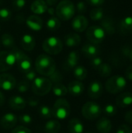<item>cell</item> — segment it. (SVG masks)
I'll return each mask as SVG.
<instances>
[{
	"label": "cell",
	"instance_id": "obj_2",
	"mask_svg": "<svg viewBox=\"0 0 132 133\" xmlns=\"http://www.w3.org/2000/svg\"><path fill=\"white\" fill-rule=\"evenodd\" d=\"M75 13V6L70 0H62L57 5L55 14L59 19L67 21L73 18Z\"/></svg>",
	"mask_w": 132,
	"mask_h": 133
},
{
	"label": "cell",
	"instance_id": "obj_13",
	"mask_svg": "<svg viewBox=\"0 0 132 133\" xmlns=\"http://www.w3.org/2000/svg\"><path fill=\"white\" fill-rule=\"evenodd\" d=\"M89 25V21L86 16L83 15H78L75 17H74L72 23V29L78 33H82L85 31Z\"/></svg>",
	"mask_w": 132,
	"mask_h": 133
},
{
	"label": "cell",
	"instance_id": "obj_48",
	"mask_svg": "<svg viewBox=\"0 0 132 133\" xmlns=\"http://www.w3.org/2000/svg\"><path fill=\"white\" fill-rule=\"evenodd\" d=\"M26 103L29 104V106L30 107H37L39 104V100L36 97H30Z\"/></svg>",
	"mask_w": 132,
	"mask_h": 133
},
{
	"label": "cell",
	"instance_id": "obj_22",
	"mask_svg": "<svg viewBox=\"0 0 132 133\" xmlns=\"http://www.w3.org/2000/svg\"><path fill=\"white\" fill-rule=\"evenodd\" d=\"M47 5L46 4L44 0H35L33 2L30 6V9L32 12L36 15L44 14L47 10Z\"/></svg>",
	"mask_w": 132,
	"mask_h": 133
},
{
	"label": "cell",
	"instance_id": "obj_54",
	"mask_svg": "<svg viewBox=\"0 0 132 133\" xmlns=\"http://www.w3.org/2000/svg\"><path fill=\"white\" fill-rule=\"evenodd\" d=\"M5 97L3 95V94L0 91V107L3 106L5 104Z\"/></svg>",
	"mask_w": 132,
	"mask_h": 133
},
{
	"label": "cell",
	"instance_id": "obj_19",
	"mask_svg": "<svg viewBox=\"0 0 132 133\" xmlns=\"http://www.w3.org/2000/svg\"><path fill=\"white\" fill-rule=\"evenodd\" d=\"M116 104L119 108H127L132 104V94L130 92L121 93L116 97Z\"/></svg>",
	"mask_w": 132,
	"mask_h": 133
},
{
	"label": "cell",
	"instance_id": "obj_51",
	"mask_svg": "<svg viewBox=\"0 0 132 133\" xmlns=\"http://www.w3.org/2000/svg\"><path fill=\"white\" fill-rule=\"evenodd\" d=\"M44 1L47 5V6H53L58 2V0H44Z\"/></svg>",
	"mask_w": 132,
	"mask_h": 133
},
{
	"label": "cell",
	"instance_id": "obj_44",
	"mask_svg": "<svg viewBox=\"0 0 132 133\" xmlns=\"http://www.w3.org/2000/svg\"><path fill=\"white\" fill-rule=\"evenodd\" d=\"M26 3V0H13L12 1V5L16 10H19L23 9L25 6Z\"/></svg>",
	"mask_w": 132,
	"mask_h": 133
},
{
	"label": "cell",
	"instance_id": "obj_45",
	"mask_svg": "<svg viewBox=\"0 0 132 133\" xmlns=\"http://www.w3.org/2000/svg\"><path fill=\"white\" fill-rule=\"evenodd\" d=\"M11 133H32L31 131L27 129L26 127H24L23 125H20V126H17V127H15L13 129V130L11 132Z\"/></svg>",
	"mask_w": 132,
	"mask_h": 133
},
{
	"label": "cell",
	"instance_id": "obj_23",
	"mask_svg": "<svg viewBox=\"0 0 132 133\" xmlns=\"http://www.w3.org/2000/svg\"><path fill=\"white\" fill-rule=\"evenodd\" d=\"M96 129L100 133H109L112 129V123L107 118H100L96 122Z\"/></svg>",
	"mask_w": 132,
	"mask_h": 133
},
{
	"label": "cell",
	"instance_id": "obj_28",
	"mask_svg": "<svg viewBox=\"0 0 132 133\" xmlns=\"http://www.w3.org/2000/svg\"><path fill=\"white\" fill-rule=\"evenodd\" d=\"M51 90L53 91V94L56 97H65L68 94V89H67V87L64 84H62L61 83H54V86H52Z\"/></svg>",
	"mask_w": 132,
	"mask_h": 133
},
{
	"label": "cell",
	"instance_id": "obj_18",
	"mask_svg": "<svg viewBox=\"0 0 132 133\" xmlns=\"http://www.w3.org/2000/svg\"><path fill=\"white\" fill-rule=\"evenodd\" d=\"M68 92L73 97H79L82 94L85 90V87L81 81L75 80L72 81L68 85Z\"/></svg>",
	"mask_w": 132,
	"mask_h": 133
},
{
	"label": "cell",
	"instance_id": "obj_7",
	"mask_svg": "<svg viewBox=\"0 0 132 133\" xmlns=\"http://www.w3.org/2000/svg\"><path fill=\"white\" fill-rule=\"evenodd\" d=\"M42 48L49 55H58L62 51L63 43L57 37H49L43 41Z\"/></svg>",
	"mask_w": 132,
	"mask_h": 133
},
{
	"label": "cell",
	"instance_id": "obj_56",
	"mask_svg": "<svg viewBox=\"0 0 132 133\" xmlns=\"http://www.w3.org/2000/svg\"><path fill=\"white\" fill-rule=\"evenodd\" d=\"M0 30H1V26H0Z\"/></svg>",
	"mask_w": 132,
	"mask_h": 133
},
{
	"label": "cell",
	"instance_id": "obj_11",
	"mask_svg": "<svg viewBox=\"0 0 132 133\" xmlns=\"http://www.w3.org/2000/svg\"><path fill=\"white\" fill-rule=\"evenodd\" d=\"M16 80L15 77L9 73H2L0 75V88L5 91H10L16 87Z\"/></svg>",
	"mask_w": 132,
	"mask_h": 133
},
{
	"label": "cell",
	"instance_id": "obj_42",
	"mask_svg": "<svg viewBox=\"0 0 132 133\" xmlns=\"http://www.w3.org/2000/svg\"><path fill=\"white\" fill-rule=\"evenodd\" d=\"M86 9H87V7H86V4L84 2H77L76 4V6H75V10H76V12H78L79 14L80 15H82L83 13H85L86 12Z\"/></svg>",
	"mask_w": 132,
	"mask_h": 133
},
{
	"label": "cell",
	"instance_id": "obj_30",
	"mask_svg": "<svg viewBox=\"0 0 132 133\" xmlns=\"http://www.w3.org/2000/svg\"><path fill=\"white\" fill-rule=\"evenodd\" d=\"M120 30L123 33H129L132 31V16H126L121 20Z\"/></svg>",
	"mask_w": 132,
	"mask_h": 133
},
{
	"label": "cell",
	"instance_id": "obj_1",
	"mask_svg": "<svg viewBox=\"0 0 132 133\" xmlns=\"http://www.w3.org/2000/svg\"><path fill=\"white\" fill-rule=\"evenodd\" d=\"M35 69L39 74L49 76L56 70V63L50 55L41 54L36 58Z\"/></svg>",
	"mask_w": 132,
	"mask_h": 133
},
{
	"label": "cell",
	"instance_id": "obj_47",
	"mask_svg": "<svg viewBox=\"0 0 132 133\" xmlns=\"http://www.w3.org/2000/svg\"><path fill=\"white\" fill-rule=\"evenodd\" d=\"M105 0H86V2L94 7H100V5H102L103 4Z\"/></svg>",
	"mask_w": 132,
	"mask_h": 133
},
{
	"label": "cell",
	"instance_id": "obj_14",
	"mask_svg": "<svg viewBox=\"0 0 132 133\" xmlns=\"http://www.w3.org/2000/svg\"><path fill=\"white\" fill-rule=\"evenodd\" d=\"M17 122L18 118L13 113H6L1 118L0 125L2 129L9 130L15 128Z\"/></svg>",
	"mask_w": 132,
	"mask_h": 133
},
{
	"label": "cell",
	"instance_id": "obj_40",
	"mask_svg": "<svg viewBox=\"0 0 132 133\" xmlns=\"http://www.w3.org/2000/svg\"><path fill=\"white\" fill-rule=\"evenodd\" d=\"M24 78L25 80L27 82H30V81H33L36 78H37V72L34 69H30V71L26 72L24 73Z\"/></svg>",
	"mask_w": 132,
	"mask_h": 133
},
{
	"label": "cell",
	"instance_id": "obj_10",
	"mask_svg": "<svg viewBox=\"0 0 132 133\" xmlns=\"http://www.w3.org/2000/svg\"><path fill=\"white\" fill-rule=\"evenodd\" d=\"M16 64V58L11 51H0V72L9 70Z\"/></svg>",
	"mask_w": 132,
	"mask_h": 133
},
{
	"label": "cell",
	"instance_id": "obj_5",
	"mask_svg": "<svg viewBox=\"0 0 132 133\" xmlns=\"http://www.w3.org/2000/svg\"><path fill=\"white\" fill-rule=\"evenodd\" d=\"M52 85L48 78L39 76L32 82V91L37 96H44L51 91Z\"/></svg>",
	"mask_w": 132,
	"mask_h": 133
},
{
	"label": "cell",
	"instance_id": "obj_8",
	"mask_svg": "<svg viewBox=\"0 0 132 133\" xmlns=\"http://www.w3.org/2000/svg\"><path fill=\"white\" fill-rule=\"evenodd\" d=\"M102 113L100 105L94 101L86 102L82 108V116L88 120H95L98 118Z\"/></svg>",
	"mask_w": 132,
	"mask_h": 133
},
{
	"label": "cell",
	"instance_id": "obj_52",
	"mask_svg": "<svg viewBox=\"0 0 132 133\" xmlns=\"http://www.w3.org/2000/svg\"><path fill=\"white\" fill-rule=\"evenodd\" d=\"M47 12H48L49 15H51V16H54V14H55V9L53 8V6H50L47 8Z\"/></svg>",
	"mask_w": 132,
	"mask_h": 133
},
{
	"label": "cell",
	"instance_id": "obj_55",
	"mask_svg": "<svg viewBox=\"0 0 132 133\" xmlns=\"http://www.w3.org/2000/svg\"><path fill=\"white\" fill-rule=\"evenodd\" d=\"M129 58H130V59H131V61L132 62V49L131 50V51H130V55H129Z\"/></svg>",
	"mask_w": 132,
	"mask_h": 133
},
{
	"label": "cell",
	"instance_id": "obj_31",
	"mask_svg": "<svg viewBox=\"0 0 132 133\" xmlns=\"http://www.w3.org/2000/svg\"><path fill=\"white\" fill-rule=\"evenodd\" d=\"M101 27L104 30L105 33L109 34H113L115 32V27L113 20L110 18H105L102 20Z\"/></svg>",
	"mask_w": 132,
	"mask_h": 133
},
{
	"label": "cell",
	"instance_id": "obj_41",
	"mask_svg": "<svg viewBox=\"0 0 132 133\" xmlns=\"http://www.w3.org/2000/svg\"><path fill=\"white\" fill-rule=\"evenodd\" d=\"M19 121L22 123V124H24V125H30L32 123V121H33V118L32 117L28 115V114H22L19 115Z\"/></svg>",
	"mask_w": 132,
	"mask_h": 133
},
{
	"label": "cell",
	"instance_id": "obj_3",
	"mask_svg": "<svg viewBox=\"0 0 132 133\" xmlns=\"http://www.w3.org/2000/svg\"><path fill=\"white\" fill-rule=\"evenodd\" d=\"M127 86V79L120 75L110 77L106 83L105 88L107 91L112 94H117L122 92Z\"/></svg>",
	"mask_w": 132,
	"mask_h": 133
},
{
	"label": "cell",
	"instance_id": "obj_39",
	"mask_svg": "<svg viewBox=\"0 0 132 133\" xmlns=\"http://www.w3.org/2000/svg\"><path fill=\"white\" fill-rule=\"evenodd\" d=\"M16 87L17 90L19 93H23V94L27 92L29 90V83L26 80H22V81L19 82L18 83H16Z\"/></svg>",
	"mask_w": 132,
	"mask_h": 133
},
{
	"label": "cell",
	"instance_id": "obj_25",
	"mask_svg": "<svg viewBox=\"0 0 132 133\" xmlns=\"http://www.w3.org/2000/svg\"><path fill=\"white\" fill-rule=\"evenodd\" d=\"M68 131L71 133H82L84 125L79 118H72L68 122Z\"/></svg>",
	"mask_w": 132,
	"mask_h": 133
},
{
	"label": "cell",
	"instance_id": "obj_26",
	"mask_svg": "<svg viewBox=\"0 0 132 133\" xmlns=\"http://www.w3.org/2000/svg\"><path fill=\"white\" fill-rule=\"evenodd\" d=\"M61 129V124L58 120H50L44 125L45 133H58Z\"/></svg>",
	"mask_w": 132,
	"mask_h": 133
},
{
	"label": "cell",
	"instance_id": "obj_53",
	"mask_svg": "<svg viewBox=\"0 0 132 133\" xmlns=\"http://www.w3.org/2000/svg\"><path fill=\"white\" fill-rule=\"evenodd\" d=\"M122 51H123V54H124L125 56H129L131 50L129 49V48H128V47H124V48H123Z\"/></svg>",
	"mask_w": 132,
	"mask_h": 133
},
{
	"label": "cell",
	"instance_id": "obj_34",
	"mask_svg": "<svg viewBox=\"0 0 132 133\" xmlns=\"http://www.w3.org/2000/svg\"><path fill=\"white\" fill-rule=\"evenodd\" d=\"M103 16H104L103 9L100 7L94 8L93 9L91 10V12L89 13V16H90L91 19L94 20V21H98V20L103 19Z\"/></svg>",
	"mask_w": 132,
	"mask_h": 133
},
{
	"label": "cell",
	"instance_id": "obj_36",
	"mask_svg": "<svg viewBox=\"0 0 132 133\" xmlns=\"http://www.w3.org/2000/svg\"><path fill=\"white\" fill-rule=\"evenodd\" d=\"M103 112L107 116L112 117L117 114V108L115 105H114L112 104H107L103 108Z\"/></svg>",
	"mask_w": 132,
	"mask_h": 133
},
{
	"label": "cell",
	"instance_id": "obj_24",
	"mask_svg": "<svg viewBox=\"0 0 132 133\" xmlns=\"http://www.w3.org/2000/svg\"><path fill=\"white\" fill-rule=\"evenodd\" d=\"M65 44L70 48L76 47L80 44L81 43V37L76 33H70L65 35L64 39Z\"/></svg>",
	"mask_w": 132,
	"mask_h": 133
},
{
	"label": "cell",
	"instance_id": "obj_35",
	"mask_svg": "<svg viewBox=\"0 0 132 133\" xmlns=\"http://www.w3.org/2000/svg\"><path fill=\"white\" fill-rule=\"evenodd\" d=\"M38 112L40 116L42 118L44 119H49L51 117H53L52 115V110L50 107L47 106V105H42L38 109Z\"/></svg>",
	"mask_w": 132,
	"mask_h": 133
},
{
	"label": "cell",
	"instance_id": "obj_32",
	"mask_svg": "<svg viewBox=\"0 0 132 133\" xmlns=\"http://www.w3.org/2000/svg\"><path fill=\"white\" fill-rule=\"evenodd\" d=\"M46 26L47 28L51 30V31H56L58 30L60 26H61V22L59 20L58 18L55 17V16H51L47 23H46Z\"/></svg>",
	"mask_w": 132,
	"mask_h": 133
},
{
	"label": "cell",
	"instance_id": "obj_4",
	"mask_svg": "<svg viewBox=\"0 0 132 133\" xmlns=\"http://www.w3.org/2000/svg\"><path fill=\"white\" fill-rule=\"evenodd\" d=\"M51 110L53 117L56 118L58 120L66 119L69 116L71 112L70 104L68 101L64 98L58 99L54 104Z\"/></svg>",
	"mask_w": 132,
	"mask_h": 133
},
{
	"label": "cell",
	"instance_id": "obj_6",
	"mask_svg": "<svg viewBox=\"0 0 132 133\" xmlns=\"http://www.w3.org/2000/svg\"><path fill=\"white\" fill-rule=\"evenodd\" d=\"M10 51L13 53L16 58V64L17 65V67L19 71L25 73L33 69L31 59L23 51L18 49L16 47L11 49Z\"/></svg>",
	"mask_w": 132,
	"mask_h": 133
},
{
	"label": "cell",
	"instance_id": "obj_17",
	"mask_svg": "<svg viewBox=\"0 0 132 133\" xmlns=\"http://www.w3.org/2000/svg\"><path fill=\"white\" fill-rule=\"evenodd\" d=\"M26 26L33 31H40L43 28V20L37 15H31L26 19Z\"/></svg>",
	"mask_w": 132,
	"mask_h": 133
},
{
	"label": "cell",
	"instance_id": "obj_37",
	"mask_svg": "<svg viewBox=\"0 0 132 133\" xmlns=\"http://www.w3.org/2000/svg\"><path fill=\"white\" fill-rule=\"evenodd\" d=\"M48 79L51 80V82L52 83L54 84V83H61L63 79V76L58 70H55L51 76H49Z\"/></svg>",
	"mask_w": 132,
	"mask_h": 133
},
{
	"label": "cell",
	"instance_id": "obj_38",
	"mask_svg": "<svg viewBox=\"0 0 132 133\" xmlns=\"http://www.w3.org/2000/svg\"><path fill=\"white\" fill-rule=\"evenodd\" d=\"M12 17V12L9 9L2 8L0 9V20L1 21H8Z\"/></svg>",
	"mask_w": 132,
	"mask_h": 133
},
{
	"label": "cell",
	"instance_id": "obj_9",
	"mask_svg": "<svg viewBox=\"0 0 132 133\" xmlns=\"http://www.w3.org/2000/svg\"><path fill=\"white\" fill-rule=\"evenodd\" d=\"M106 36L104 30L100 26H92L86 30V37L88 41L94 44H99L103 42Z\"/></svg>",
	"mask_w": 132,
	"mask_h": 133
},
{
	"label": "cell",
	"instance_id": "obj_50",
	"mask_svg": "<svg viewBox=\"0 0 132 133\" xmlns=\"http://www.w3.org/2000/svg\"><path fill=\"white\" fill-rule=\"evenodd\" d=\"M124 119H125V121H126L128 123L131 124L132 125V110L128 111L125 114Z\"/></svg>",
	"mask_w": 132,
	"mask_h": 133
},
{
	"label": "cell",
	"instance_id": "obj_15",
	"mask_svg": "<svg viewBox=\"0 0 132 133\" xmlns=\"http://www.w3.org/2000/svg\"><path fill=\"white\" fill-rule=\"evenodd\" d=\"M82 52L85 55V57L88 58H93L97 57L100 53V48L97 44H94L92 43H86L82 48Z\"/></svg>",
	"mask_w": 132,
	"mask_h": 133
},
{
	"label": "cell",
	"instance_id": "obj_21",
	"mask_svg": "<svg viewBox=\"0 0 132 133\" xmlns=\"http://www.w3.org/2000/svg\"><path fill=\"white\" fill-rule=\"evenodd\" d=\"M20 44L23 50L31 51L34 49L36 45L35 39L30 34H24L20 40Z\"/></svg>",
	"mask_w": 132,
	"mask_h": 133
},
{
	"label": "cell",
	"instance_id": "obj_33",
	"mask_svg": "<svg viewBox=\"0 0 132 133\" xmlns=\"http://www.w3.org/2000/svg\"><path fill=\"white\" fill-rule=\"evenodd\" d=\"M99 75L103 78H107V77H109L111 73H112V68L111 66L107 64V63H103L96 69Z\"/></svg>",
	"mask_w": 132,
	"mask_h": 133
},
{
	"label": "cell",
	"instance_id": "obj_27",
	"mask_svg": "<svg viewBox=\"0 0 132 133\" xmlns=\"http://www.w3.org/2000/svg\"><path fill=\"white\" fill-rule=\"evenodd\" d=\"M0 42L2 44L8 49H12L15 48V39L14 37L9 34H4L1 37V41Z\"/></svg>",
	"mask_w": 132,
	"mask_h": 133
},
{
	"label": "cell",
	"instance_id": "obj_20",
	"mask_svg": "<svg viewBox=\"0 0 132 133\" xmlns=\"http://www.w3.org/2000/svg\"><path fill=\"white\" fill-rule=\"evenodd\" d=\"M9 105L12 109L15 111H20L25 108L26 105V101L21 96L15 95L9 98Z\"/></svg>",
	"mask_w": 132,
	"mask_h": 133
},
{
	"label": "cell",
	"instance_id": "obj_58",
	"mask_svg": "<svg viewBox=\"0 0 132 133\" xmlns=\"http://www.w3.org/2000/svg\"><path fill=\"white\" fill-rule=\"evenodd\" d=\"M0 45H1V42H0Z\"/></svg>",
	"mask_w": 132,
	"mask_h": 133
},
{
	"label": "cell",
	"instance_id": "obj_49",
	"mask_svg": "<svg viewBox=\"0 0 132 133\" xmlns=\"http://www.w3.org/2000/svg\"><path fill=\"white\" fill-rule=\"evenodd\" d=\"M125 76L127 78V79L132 81V65H130L125 72Z\"/></svg>",
	"mask_w": 132,
	"mask_h": 133
},
{
	"label": "cell",
	"instance_id": "obj_16",
	"mask_svg": "<svg viewBox=\"0 0 132 133\" xmlns=\"http://www.w3.org/2000/svg\"><path fill=\"white\" fill-rule=\"evenodd\" d=\"M103 91V85L99 81L92 82L88 88V95L92 99H98L101 97Z\"/></svg>",
	"mask_w": 132,
	"mask_h": 133
},
{
	"label": "cell",
	"instance_id": "obj_12",
	"mask_svg": "<svg viewBox=\"0 0 132 133\" xmlns=\"http://www.w3.org/2000/svg\"><path fill=\"white\" fill-rule=\"evenodd\" d=\"M79 62V55L78 51H72L68 55L67 58H65L63 64V68L65 71L73 70L78 65Z\"/></svg>",
	"mask_w": 132,
	"mask_h": 133
},
{
	"label": "cell",
	"instance_id": "obj_29",
	"mask_svg": "<svg viewBox=\"0 0 132 133\" xmlns=\"http://www.w3.org/2000/svg\"><path fill=\"white\" fill-rule=\"evenodd\" d=\"M73 75L79 81L84 80L88 75L87 69L82 66V65H77L74 69H73Z\"/></svg>",
	"mask_w": 132,
	"mask_h": 133
},
{
	"label": "cell",
	"instance_id": "obj_46",
	"mask_svg": "<svg viewBox=\"0 0 132 133\" xmlns=\"http://www.w3.org/2000/svg\"><path fill=\"white\" fill-rule=\"evenodd\" d=\"M116 133H132V130L128 125L124 124L118 127Z\"/></svg>",
	"mask_w": 132,
	"mask_h": 133
},
{
	"label": "cell",
	"instance_id": "obj_57",
	"mask_svg": "<svg viewBox=\"0 0 132 133\" xmlns=\"http://www.w3.org/2000/svg\"><path fill=\"white\" fill-rule=\"evenodd\" d=\"M87 133H94V132H87Z\"/></svg>",
	"mask_w": 132,
	"mask_h": 133
},
{
	"label": "cell",
	"instance_id": "obj_43",
	"mask_svg": "<svg viewBox=\"0 0 132 133\" xmlns=\"http://www.w3.org/2000/svg\"><path fill=\"white\" fill-rule=\"evenodd\" d=\"M102 64H103V60H102V58H101L100 57H99V56L92 58L91 61H90V65H91L93 69H97Z\"/></svg>",
	"mask_w": 132,
	"mask_h": 133
}]
</instances>
